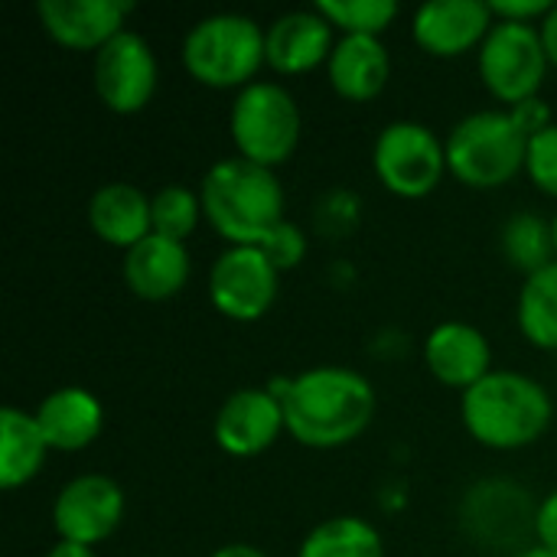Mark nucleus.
I'll return each mask as SVG.
<instances>
[{
	"label": "nucleus",
	"mask_w": 557,
	"mask_h": 557,
	"mask_svg": "<svg viewBox=\"0 0 557 557\" xmlns=\"http://www.w3.org/2000/svg\"><path fill=\"white\" fill-rule=\"evenodd\" d=\"M287 434L313 450H336L362 437L375 418L372 382L346 366H313L290 379L284 398Z\"/></svg>",
	"instance_id": "f257e3e1"
},
{
	"label": "nucleus",
	"mask_w": 557,
	"mask_h": 557,
	"mask_svg": "<svg viewBox=\"0 0 557 557\" xmlns=\"http://www.w3.org/2000/svg\"><path fill=\"white\" fill-rule=\"evenodd\" d=\"M460 418L476 444L490 450H522L548 434L555 405L548 388L532 375L493 369L460 395Z\"/></svg>",
	"instance_id": "f03ea898"
},
{
	"label": "nucleus",
	"mask_w": 557,
	"mask_h": 557,
	"mask_svg": "<svg viewBox=\"0 0 557 557\" xmlns=\"http://www.w3.org/2000/svg\"><path fill=\"white\" fill-rule=\"evenodd\" d=\"M202 215L232 245H261L284 222V186L274 170L245 157L215 160L199 183Z\"/></svg>",
	"instance_id": "7ed1b4c3"
},
{
	"label": "nucleus",
	"mask_w": 557,
	"mask_h": 557,
	"mask_svg": "<svg viewBox=\"0 0 557 557\" xmlns=\"http://www.w3.org/2000/svg\"><path fill=\"white\" fill-rule=\"evenodd\" d=\"M183 65L206 88H248L268 65L264 29L245 13H212L183 36Z\"/></svg>",
	"instance_id": "20e7f679"
},
{
	"label": "nucleus",
	"mask_w": 557,
	"mask_h": 557,
	"mask_svg": "<svg viewBox=\"0 0 557 557\" xmlns=\"http://www.w3.org/2000/svg\"><path fill=\"white\" fill-rule=\"evenodd\" d=\"M447 170L470 189H499L525 170L529 134L512 111H473L444 140Z\"/></svg>",
	"instance_id": "39448f33"
},
{
	"label": "nucleus",
	"mask_w": 557,
	"mask_h": 557,
	"mask_svg": "<svg viewBox=\"0 0 557 557\" xmlns=\"http://www.w3.org/2000/svg\"><path fill=\"white\" fill-rule=\"evenodd\" d=\"M300 108L294 95L277 82H251L242 88L228 111V131L238 157L258 166H281L300 144Z\"/></svg>",
	"instance_id": "423d86ee"
},
{
	"label": "nucleus",
	"mask_w": 557,
	"mask_h": 557,
	"mask_svg": "<svg viewBox=\"0 0 557 557\" xmlns=\"http://www.w3.org/2000/svg\"><path fill=\"white\" fill-rule=\"evenodd\" d=\"M480 78L486 91L516 108L529 98H539V88L548 75V52L539 33V23H509L496 20L476 52Z\"/></svg>",
	"instance_id": "0eeeda50"
},
{
	"label": "nucleus",
	"mask_w": 557,
	"mask_h": 557,
	"mask_svg": "<svg viewBox=\"0 0 557 557\" xmlns=\"http://www.w3.org/2000/svg\"><path fill=\"white\" fill-rule=\"evenodd\" d=\"M379 183L401 199L431 196L447 170L444 140L421 121H392L379 131L372 147Z\"/></svg>",
	"instance_id": "6e6552de"
},
{
	"label": "nucleus",
	"mask_w": 557,
	"mask_h": 557,
	"mask_svg": "<svg viewBox=\"0 0 557 557\" xmlns=\"http://www.w3.org/2000/svg\"><path fill=\"white\" fill-rule=\"evenodd\" d=\"M277 277L281 271L258 245H232L209 271V300L225 320L255 323L277 300Z\"/></svg>",
	"instance_id": "1a4fd4ad"
},
{
	"label": "nucleus",
	"mask_w": 557,
	"mask_h": 557,
	"mask_svg": "<svg viewBox=\"0 0 557 557\" xmlns=\"http://www.w3.org/2000/svg\"><path fill=\"white\" fill-rule=\"evenodd\" d=\"M157 78H160L157 55L150 42L134 29L117 33L108 46L95 52V65H91L95 95L114 114L144 111L157 91Z\"/></svg>",
	"instance_id": "9d476101"
},
{
	"label": "nucleus",
	"mask_w": 557,
	"mask_h": 557,
	"mask_svg": "<svg viewBox=\"0 0 557 557\" xmlns=\"http://www.w3.org/2000/svg\"><path fill=\"white\" fill-rule=\"evenodd\" d=\"M124 519V490L101 473H82L69 480L52 503V529L59 542L101 545Z\"/></svg>",
	"instance_id": "9b49d317"
},
{
	"label": "nucleus",
	"mask_w": 557,
	"mask_h": 557,
	"mask_svg": "<svg viewBox=\"0 0 557 557\" xmlns=\"http://www.w3.org/2000/svg\"><path fill=\"white\" fill-rule=\"evenodd\" d=\"M535 509L529 493L506 480L476 483L460 506L467 535L486 548H519L525 532H535Z\"/></svg>",
	"instance_id": "f8f14e48"
},
{
	"label": "nucleus",
	"mask_w": 557,
	"mask_h": 557,
	"mask_svg": "<svg viewBox=\"0 0 557 557\" xmlns=\"http://www.w3.org/2000/svg\"><path fill=\"white\" fill-rule=\"evenodd\" d=\"M281 431H287L284 424V405L277 395H271L268 388H238L232 392L215 421H212V437L215 444L238 460L258 457L264 450H271L281 437Z\"/></svg>",
	"instance_id": "ddd939ff"
},
{
	"label": "nucleus",
	"mask_w": 557,
	"mask_h": 557,
	"mask_svg": "<svg viewBox=\"0 0 557 557\" xmlns=\"http://www.w3.org/2000/svg\"><path fill=\"white\" fill-rule=\"evenodd\" d=\"M493 23V7L483 0H431L414 10L411 36L424 52L457 59L473 46H483Z\"/></svg>",
	"instance_id": "4468645a"
},
{
	"label": "nucleus",
	"mask_w": 557,
	"mask_h": 557,
	"mask_svg": "<svg viewBox=\"0 0 557 557\" xmlns=\"http://www.w3.org/2000/svg\"><path fill=\"white\" fill-rule=\"evenodd\" d=\"M134 7L127 0H39L36 16L49 39L65 49L98 52L117 33H124V20Z\"/></svg>",
	"instance_id": "2eb2a0df"
},
{
	"label": "nucleus",
	"mask_w": 557,
	"mask_h": 557,
	"mask_svg": "<svg viewBox=\"0 0 557 557\" xmlns=\"http://www.w3.org/2000/svg\"><path fill=\"white\" fill-rule=\"evenodd\" d=\"M268 65L281 75H307L317 65H326L336 46V26L317 10H290L281 13L271 26H264Z\"/></svg>",
	"instance_id": "dca6fc26"
},
{
	"label": "nucleus",
	"mask_w": 557,
	"mask_h": 557,
	"mask_svg": "<svg viewBox=\"0 0 557 557\" xmlns=\"http://www.w3.org/2000/svg\"><path fill=\"white\" fill-rule=\"evenodd\" d=\"M424 362L441 385L467 392L493 372V346L483 330L463 320H447L428 333Z\"/></svg>",
	"instance_id": "f3484780"
},
{
	"label": "nucleus",
	"mask_w": 557,
	"mask_h": 557,
	"mask_svg": "<svg viewBox=\"0 0 557 557\" xmlns=\"http://www.w3.org/2000/svg\"><path fill=\"white\" fill-rule=\"evenodd\" d=\"M189 271H193V261H189L186 242H173L157 232L137 242L131 251H124V261H121L127 290L153 304L176 297L186 287Z\"/></svg>",
	"instance_id": "a211bd4d"
},
{
	"label": "nucleus",
	"mask_w": 557,
	"mask_h": 557,
	"mask_svg": "<svg viewBox=\"0 0 557 557\" xmlns=\"http://www.w3.org/2000/svg\"><path fill=\"white\" fill-rule=\"evenodd\" d=\"M33 414L49 450H62V454H78L91 447L104 431V408L82 385H65L49 392Z\"/></svg>",
	"instance_id": "6ab92c4d"
},
{
	"label": "nucleus",
	"mask_w": 557,
	"mask_h": 557,
	"mask_svg": "<svg viewBox=\"0 0 557 557\" xmlns=\"http://www.w3.org/2000/svg\"><path fill=\"white\" fill-rule=\"evenodd\" d=\"M333 91L346 101H372L392 78V52L382 36H339L326 62Z\"/></svg>",
	"instance_id": "aec40b11"
},
{
	"label": "nucleus",
	"mask_w": 557,
	"mask_h": 557,
	"mask_svg": "<svg viewBox=\"0 0 557 557\" xmlns=\"http://www.w3.org/2000/svg\"><path fill=\"white\" fill-rule=\"evenodd\" d=\"M88 225L104 245L131 251L137 242L153 235L150 196L131 183H104L88 199Z\"/></svg>",
	"instance_id": "412c9836"
},
{
	"label": "nucleus",
	"mask_w": 557,
	"mask_h": 557,
	"mask_svg": "<svg viewBox=\"0 0 557 557\" xmlns=\"http://www.w3.org/2000/svg\"><path fill=\"white\" fill-rule=\"evenodd\" d=\"M49 444L36 424V414L23 408H0V486H26L46 463Z\"/></svg>",
	"instance_id": "4be33fe9"
},
{
	"label": "nucleus",
	"mask_w": 557,
	"mask_h": 557,
	"mask_svg": "<svg viewBox=\"0 0 557 557\" xmlns=\"http://www.w3.org/2000/svg\"><path fill=\"white\" fill-rule=\"evenodd\" d=\"M297 557H385V542L366 519L336 516L300 542Z\"/></svg>",
	"instance_id": "5701e85b"
},
{
	"label": "nucleus",
	"mask_w": 557,
	"mask_h": 557,
	"mask_svg": "<svg viewBox=\"0 0 557 557\" xmlns=\"http://www.w3.org/2000/svg\"><path fill=\"white\" fill-rule=\"evenodd\" d=\"M519 330L532 346L557 352V261L525 277L519 294Z\"/></svg>",
	"instance_id": "b1692460"
},
{
	"label": "nucleus",
	"mask_w": 557,
	"mask_h": 557,
	"mask_svg": "<svg viewBox=\"0 0 557 557\" xmlns=\"http://www.w3.org/2000/svg\"><path fill=\"white\" fill-rule=\"evenodd\" d=\"M499 245H503L506 261L525 277L557 261L552 222L542 219L539 212H512L503 225Z\"/></svg>",
	"instance_id": "393cba45"
},
{
	"label": "nucleus",
	"mask_w": 557,
	"mask_h": 557,
	"mask_svg": "<svg viewBox=\"0 0 557 557\" xmlns=\"http://www.w3.org/2000/svg\"><path fill=\"white\" fill-rule=\"evenodd\" d=\"M150 219H153L157 235L186 242L202 219V199H199V193H193L180 183H170L150 196Z\"/></svg>",
	"instance_id": "a878e982"
},
{
	"label": "nucleus",
	"mask_w": 557,
	"mask_h": 557,
	"mask_svg": "<svg viewBox=\"0 0 557 557\" xmlns=\"http://www.w3.org/2000/svg\"><path fill=\"white\" fill-rule=\"evenodd\" d=\"M317 10L343 36H382L398 16L395 0H320Z\"/></svg>",
	"instance_id": "bb28decb"
},
{
	"label": "nucleus",
	"mask_w": 557,
	"mask_h": 557,
	"mask_svg": "<svg viewBox=\"0 0 557 557\" xmlns=\"http://www.w3.org/2000/svg\"><path fill=\"white\" fill-rule=\"evenodd\" d=\"M525 173L535 183L539 193L557 199V121L548 127L535 131L529 137V153H525Z\"/></svg>",
	"instance_id": "cd10ccee"
},
{
	"label": "nucleus",
	"mask_w": 557,
	"mask_h": 557,
	"mask_svg": "<svg viewBox=\"0 0 557 557\" xmlns=\"http://www.w3.org/2000/svg\"><path fill=\"white\" fill-rule=\"evenodd\" d=\"M268 261L277 268V271H294L304 258H307V235L297 222H281L268 232V238L258 245Z\"/></svg>",
	"instance_id": "c85d7f7f"
},
{
	"label": "nucleus",
	"mask_w": 557,
	"mask_h": 557,
	"mask_svg": "<svg viewBox=\"0 0 557 557\" xmlns=\"http://www.w3.org/2000/svg\"><path fill=\"white\" fill-rule=\"evenodd\" d=\"M493 16L509 23H542L552 13V0H493Z\"/></svg>",
	"instance_id": "c756f323"
},
{
	"label": "nucleus",
	"mask_w": 557,
	"mask_h": 557,
	"mask_svg": "<svg viewBox=\"0 0 557 557\" xmlns=\"http://www.w3.org/2000/svg\"><path fill=\"white\" fill-rule=\"evenodd\" d=\"M535 539L542 548L557 552V490L548 493L535 509Z\"/></svg>",
	"instance_id": "7c9ffc66"
},
{
	"label": "nucleus",
	"mask_w": 557,
	"mask_h": 557,
	"mask_svg": "<svg viewBox=\"0 0 557 557\" xmlns=\"http://www.w3.org/2000/svg\"><path fill=\"white\" fill-rule=\"evenodd\" d=\"M512 111V117L522 124V131L532 137L535 131H542V127H548L552 124V111H548V104L542 101V98H529V101H522V104H516V108H509Z\"/></svg>",
	"instance_id": "2f4dec72"
},
{
	"label": "nucleus",
	"mask_w": 557,
	"mask_h": 557,
	"mask_svg": "<svg viewBox=\"0 0 557 557\" xmlns=\"http://www.w3.org/2000/svg\"><path fill=\"white\" fill-rule=\"evenodd\" d=\"M539 33H542V42H545L548 62L557 69V3L552 7V13L539 23Z\"/></svg>",
	"instance_id": "473e14b6"
},
{
	"label": "nucleus",
	"mask_w": 557,
	"mask_h": 557,
	"mask_svg": "<svg viewBox=\"0 0 557 557\" xmlns=\"http://www.w3.org/2000/svg\"><path fill=\"white\" fill-rule=\"evenodd\" d=\"M212 557H268L261 548H255V545H248V542H232V545H222V548H215Z\"/></svg>",
	"instance_id": "72a5a7b5"
},
{
	"label": "nucleus",
	"mask_w": 557,
	"mask_h": 557,
	"mask_svg": "<svg viewBox=\"0 0 557 557\" xmlns=\"http://www.w3.org/2000/svg\"><path fill=\"white\" fill-rule=\"evenodd\" d=\"M46 557H95V552L88 545H75V542H55Z\"/></svg>",
	"instance_id": "f704fd0d"
},
{
	"label": "nucleus",
	"mask_w": 557,
	"mask_h": 557,
	"mask_svg": "<svg viewBox=\"0 0 557 557\" xmlns=\"http://www.w3.org/2000/svg\"><path fill=\"white\" fill-rule=\"evenodd\" d=\"M512 557H557V552H552V548H542V545H529V548L516 552Z\"/></svg>",
	"instance_id": "c9c22d12"
},
{
	"label": "nucleus",
	"mask_w": 557,
	"mask_h": 557,
	"mask_svg": "<svg viewBox=\"0 0 557 557\" xmlns=\"http://www.w3.org/2000/svg\"><path fill=\"white\" fill-rule=\"evenodd\" d=\"M552 232H555V251H557V212H555V219H552Z\"/></svg>",
	"instance_id": "e433bc0d"
}]
</instances>
